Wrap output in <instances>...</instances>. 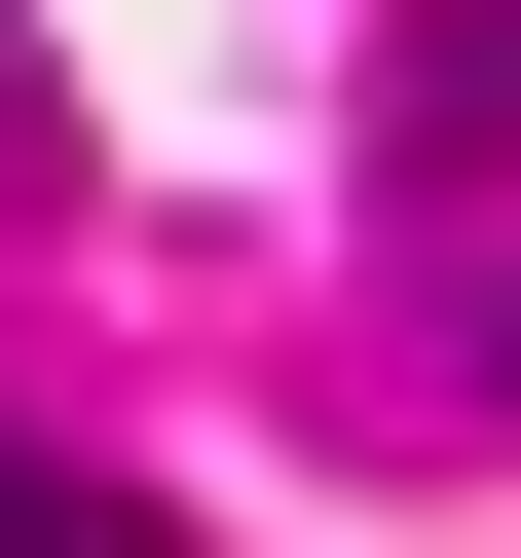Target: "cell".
I'll list each match as a JSON object with an SVG mask.
<instances>
[{
  "label": "cell",
  "instance_id": "obj_2",
  "mask_svg": "<svg viewBox=\"0 0 521 558\" xmlns=\"http://www.w3.org/2000/svg\"><path fill=\"white\" fill-rule=\"evenodd\" d=\"M0 558H149V521H112V484H75L38 410H0Z\"/></svg>",
  "mask_w": 521,
  "mask_h": 558
},
{
  "label": "cell",
  "instance_id": "obj_3",
  "mask_svg": "<svg viewBox=\"0 0 521 558\" xmlns=\"http://www.w3.org/2000/svg\"><path fill=\"white\" fill-rule=\"evenodd\" d=\"M484 373H521V336H484Z\"/></svg>",
  "mask_w": 521,
  "mask_h": 558
},
{
  "label": "cell",
  "instance_id": "obj_1",
  "mask_svg": "<svg viewBox=\"0 0 521 558\" xmlns=\"http://www.w3.org/2000/svg\"><path fill=\"white\" fill-rule=\"evenodd\" d=\"M410 149H521V0H447V38H410Z\"/></svg>",
  "mask_w": 521,
  "mask_h": 558
}]
</instances>
